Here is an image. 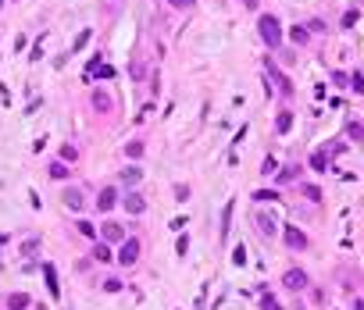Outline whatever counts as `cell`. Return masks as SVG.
I'll return each mask as SVG.
<instances>
[{
	"instance_id": "6da1fadb",
	"label": "cell",
	"mask_w": 364,
	"mask_h": 310,
	"mask_svg": "<svg viewBox=\"0 0 364 310\" xmlns=\"http://www.w3.org/2000/svg\"><path fill=\"white\" fill-rule=\"evenodd\" d=\"M257 29H261V40H264L268 47H278V43H282V25H278L275 15H261Z\"/></svg>"
},
{
	"instance_id": "7a4b0ae2",
	"label": "cell",
	"mask_w": 364,
	"mask_h": 310,
	"mask_svg": "<svg viewBox=\"0 0 364 310\" xmlns=\"http://www.w3.org/2000/svg\"><path fill=\"white\" fill-rule=\"evenodd\" d=\"M139 250H143V246H139V239H132V236H129V239H121V246H118V257H114V260H118L121 267H129V264H136V260H139Z\"/></svg>"
},
{
	"instance_id": "3957f363",
	"label": "cell",
	"mask_w": 364,
	"mask_h": 310,
	"mask_svg": "<svg viewBox=\"0 0 364 310\" xmlns=\"http://www.w3.org/2000/svg\"><path fill=\"white\" fill-rule=\"evenodd\" d=\"M264 71H268L271 79H275V86H278L282 93H286V96H293V82H289V75L282 71V68H278V64H275L271 57H264Z\"/></svg>"
},
{
	"instance_id": "277c9868",
	"label": "cell",
	"mask_w": 364,
	"mask_h": 310,
	"mask_svg": "<svg viewBox=\"0 0 364 310\" xmlns=\"http://www.w3.org/2000/svg\"><path fill=\"white\" fill-rule=\"evenodd\" d=\"M282 285H286L289 292H304V289H307V275H304L300 267H289L286 275H282Z\"/></svg>"
},
{
	"instance_id": "5b68a950",
	"label": "cell",
	"mask_w": 364,
	"mask_h": 310,
	"mask_svg": "<svg viewBox=\"0 0 364 310\" xmlns=\"http://www.w3.org/2000/svg\"><path fill=\"white\" fill-rule=\"evenodd\" d=\"M121 207H125L129 214H143L147 211V196H143V192H125V196H121Z\"/></svg>"
},
{
	"instance_id": "8992f818",
	"label": "cell",
	"mask_w": 364,
	"mask_h": 310,
	"mask_svg": "<svg viewBox=\"0 0 364 310\" xmlns=\"http://www.w3.org/2000/svg\"><path fill=\"white\" fill-rule=\"evenodd\" d=\"M100 236H104V243H121L125 239V228L118 221H107V225H100Z\"/></svg>"
},
{
	"instance_id": "52a82bcc",
	"label": "cell",
	"mask_w": 364,
	"mask_h": 310,
	"mask_svg": "<svg viewBox=\"0 0 364 310\" xmlns=\"http://www.w3.org/2000/svg\"><path fill=\"white\" fill-rule=\"evenodd\" d=\"M282 239H286V246H289V250H307V236H304L300 228H293V225L286 228V236H282Z\"/></svg>"
},
{
	"instance_id": "ba28073f",
	"label": "cell",
	"mask_w": 364,
	"mask_h": 310,
	"mask_svg": "<svg viewBox=\"0 0 364 310\" xmlns=\"http://www.w3.org/2000/svg\"><path fill=\"white\" fill-rule=\"evenodd\" d=\"M114 203H118V189H114V185L100 189V196H97V211H114Z\"/></svg>"
},
{
	"instance_id": "9c48e42d",
	"label": "cell",
	"mask_w": 364,
	"mask_h": 310,
	"mask_svg": "<svg viewBox=\"0 0 364 310\" xmlns=\"http://www.w3.org/2000/svg\"><path fill=\"white\" fill-rule=\"evenodd\" d=\"M64 207H68V211H83V207H86L83 189H64Z\"/></svg>"
},
{
	"instance_id": "30bf717a",
	"label": "cell",
	"mask_w": 364,
	"mask_h": 310,
	"mask_svg": "<svg viewBox=\"0 0 364 310\" xmlns=\"http://www.w3.org/2000/svg\"><path fill=\"white\" fill-rule=\"evenodd\" d=\"M43 278H47L50 296H61V285H57V267H54V264H43Z\"/></svg>"
},
{
	"instance_id": "8fae6325",
	"label": "cell",
	"mask_w": 364,
	"mask_h": 310,
	"mask_svg": "<svg viewBox=\"0 0 364 310\" xmlns=\"http://www.w3.org/2000/svg\"><path fill=\"white\" fill-rule=\"evenodd\" d=\"M93 260H97V264H111V260H114L111 246H107V243H97V246H93Z\"/></svg>"
},
{
	"instance_id": "7c38bea8",
	"label": "cell",
	"mask_w": 364,
	"mask_h": 310,
	"mask_svg": "<svg viewBox=\"0 0 364 310\" xmlns=\"http://www.w3.org/2000/svg\"><path fill=\"white\" fill-rule=\"evenodd\" d=\"M29 303H32V299H29L25 292H11V296H8V310H29Z\"/></svg>"
},
{
	"instance_id": "4fadbf2b",
	"label": "cell",
	"mask_w": 364,
	"mask_h": 310,
	"mask_svg": "<svg viewBox=\"0 0 364 310\" xmlns=\"http://www.w3.org/2000/svg\"><path fill=\"white\" fill-rule=\"evenodd\" d=\"M257 232H261L264 239L275 236V218H271V214H261V218H257Z\"/></svg>"
},
{
	"instance_id": "5bb4252c",
	"label": "cell",
	"mask_w": 364,
	"mask_h": 310,
	"mask_svg": "<svg viewBox=\"0 0 364 310\" xmlns=\"http://www.w3.org/2000/svg\"><path fill=\"white\" fill-rule=\"evenodd\" d=\"M293 129V111H278V118H275V132H289Z\"/></svg>"
},
{
	"instance_id": "9a60e30c",
	"label": "cell",
	"mask_w": 364,
	"mask_h": 310,
	"mask_svg": "<svg viewBox=\"0 0 364 310\" xmlns=\"http://www.w3.org/2000/svg\"><path fill=\"white\" fill-rule=\"evenodd\" d=\"M93 107H97L100 114H107V111H111V96H107L104 89H93Z\"/></svg>"
},
{
	"instance_id": "2e32d148",
	"label": "cell",
	"mask_w": 364,
	"mask_h": 310,
	"mask_svg": "<svg viewBox=\"0 0 364 310\" xmlns=\"http://www.w3.org/2000/svg\"><path fill=\"white\" fill-rule=\"evenodd\" d=\"M147 153V146H143V139H132V143H125V157H132V161H139Z\"/></svg>"
},
{
	"instance_id": "e0dca14e",
	"label": "cell",
	"mask_w": 364,
	"mask_h": 310,
	"mask_svg": "<svg viewBox=\"0 0 364 310\" xmlns=\"http://www.w3.org/2000/svg\"><path fill=\"white\" fill-rule=\"evenodd\" d=\"M297 175H300V168H297V164H286L282 171H275V182H282V185H286V182H293Z\"/></svg>"
},
{
	"instance_id": "ac0fdd59",
	"label": "cell",
	"mask_w": 364,
	"mask_h": 310,
	"mask_svg": "<svg viewBox=\"0 0 364 310\" xmlns=\"http://www.w3.org/2000/svg\"><path fill=\"white\" fill-rule=\"evenodd\" d=\"M311 168H314V171H329V153H325V150L311 153Z\"/></svg>"
},
{
	"instance_id": "d6986e66",
	"label": "cell",
	"mask_w": 364,
	"mask_h": 310,
	"mask_svg": "<svg viewBox=\"0 0 364 310\" xmlns=\"http://www.w3.org/2000/svg\"><path fill=\"white\" fill-rule=\"evenodd\" d=\"M143 178V168H136V164H129L125 171H121V182H125V185H136Z\"/></svg>"
},
{
	"instance_id": "ffe728a7",
	"label": "cell",
	"mask_w": 364,
	"mask_h": 310,
	"mask_svg": "<svg viewBox=\"0 0 364 310\" xmlns=\"http://www.w3.org/2000/svg\"><path fill=\"white\" fill-rule=\"evenodd\" d=\"M47 171H50V178H57V182H64V178H68V175H71V171H68V164H64V161H54V164H50V168H47Z\"/></svg>"
},
{
	"instance_id": "44dd1931",
	"label": "cell",
	"mask_w": 364,
	"mask_h": 310,
	"mask_svg": "<svg viewBox=\"0 0 364 310\" xmlns=\"http://www.w3.org/2000/svg\"><path fill=\"white\" fill-rule=\"evenodd\" d=\"M254 200H257V203H275V200H278V192H275V189H257V192H254Z\"/></svg>"
},
{
	"instance_id": "7402d4cb",
	"label": "cell",
	"mask_w": 364,
	"mask_h": 310,
	"mask_svg": "<svg viewBox=\"0 0 364 310\" xmlns=\"http://www.w3.org/2000/svg\"><path fill=\"white\" fill-rule=\"evenodd\" d=\"M346 136H350L353 143H364V125H357V122H350V125H346Z\"/></svg>"
},
{
	"instance_id": "603a6c76",
	"label": "cell",
	"mask_w": 364,
	"mask_h": 310,
	"mask_svg": "<svg viewBox=\"0 0 364 310\" xmlns=\"http://www.w3.org/2000/svg\"><path fill=\"white\" fill-rule=\"evenodd\" d=\"M61 161H64V164H71V161H79V150H75L71 143H64V146H61Z\"/></svg>"
},
{
	"instance_id": "cb8c5ba5",
	"label": "cell",
	"mask_w": 364,
	"mask_h": 310,
	"mask_svg": "<svg viewBox=\"0 0 364 310\" xmlns=\"http://www.w3.org/2000/svg\"><path fill=\"white\" fill-rule=\"evenodd\" d=\"M289 36H293V43H297V47H304V43L311 40V32H307V29H300V25H297V29L289 32Z\"/></svg>"
},
{
	"instance_id": "d4e9b609",
	"label": "cell",
	"mask_w": 364,
	"mask_h": 310,
	"mask_svg": "<svg viewBox=\"0 0 364 310\" xmlns=\"http://www.w3.org/2000/svg\"><path fill=\"white\" fill-rule=\"evenodd\" d=\"M75 228H79V236H86V239H93V236H97V228H93V221H79Z\"/></svg>"
},
{
	"instance_id": "484cf974",
	"label": "cell",
	"mask_w": 364,
	"mask_h": 310,
	"mask_svg": "<svg viewBox=\"0 0 364 310\" xmlns=\"http://www.w3.org/2000/svg\"><path fill=\"white\" fill-rule=\"evenodd\" d=\"M350 89H353V93H364V75H360V71L350 75Z\"/></svg>"
},
{
	"instance_id": "4316f807",
	"label": "cell",
	"mask_w": 364,
	"mask_h": 310,
	"mask_svg": "<svg viewBox=\"0 0 364 310\" xmlns=\"http://www.w3.org/2000/svg\"><path fill=\"white\" fill-rule=\"evenodd\" d=\"M229 221H232V203H229L225 214H222V239H229Z\"/></svg>"
},
{
	"instance_id": "83f0119b",
	"label": "cell",
	"mask_w": 364,
	"mask_h": 310,
	"mask_svg": "<svg viewBox=\"0 0 364 310\" xmlns=\"http://www.w3.org/2000/svg\"><path fill=\"white\" fill-rule=\"evenodd\" d=\"M261 310H282V306H278V299H275V296H268V292H264V296H261Z\"/></svg>"
},
{
	"instance_id": "f1b7e54d",
	"label": "cell",
	"mask_w": 364,
	"mask_h": 310,
	"mask_svg": "<svg viewBox=\"0 0 364 310\" xmlns=\"http://www.w3.org/2000/svg\"><path fill=\"white\" fill-rule=\"evenodd\" d=\"M304 196L314 200V203H321V189H318V185H304Z\"/></svg>"
},
{
	"instance_id": "f546056e",
	"label": "cell",
	"mask_w": 364,
	"mask_h": 310,
	"mask_svg": "<svg viewBox=\"0 0 364 310\" xmlns=\"http://www.w3.org/2000/svg\"><path fill=\"white\" fill-rule=\"evenodd\" d=\"M93 71L100 75V79H111V75H114V68H111V64H97ZM93 71H90V75H93Z\"/></svg>"
},
{
	"instance_id": "4dcf8cb0",
	"label": "cell",
	"mask_w": 364,
	"mask_h": 310,
	"mask_svg": "<svg viewBox=\"0 0 364 310\" xmlns=\"http://www.w3.org/2000/svg\"><path fill=\"white\" fill-rule=\"evenodd\" d=\"M261 171H264V175H275V157H271V153H268V157H264V164H261Z\"/></svg>"
},
{
	"instance_id": "1f68e13d",
	"label": "cell",
	"mask_w": 364,
	"mask_h": 310,
	"mask_svg": "<svg viewBox=\"0 0 364 310\" xmlns=\"http://www.w3.org/2000/svg\"><path fill=\"white\" fill-rule=\"evenodd\" d=\"M36 246H39V239H25V243H22V253L29 257V253H36Z\"/></svg>"
},
{
	"instance_id": "d6a6232c",
	"label": "cell",
	"mask_w": 364,
	"mask_h": 310,
	"mask_svg": "<svg viewBox=\"0 0 364 310\" xmlns=\"http://www.w3.org/2000/svg\"><path fill=\"white\" fill-rule=\"evenodd\" d=\"M104 289H107V292H121V278H107Z\"/></svg>"
},
{
	"instance_id": "836d02e7",
	"label": "cell",
	"mask_w": 364,
	"mask_h": 310,
	"mask_svg": "<svg viewBox=\"0 0 364 310\" xmlns=\"http://www.w3.org/2000/svg\"><path fill=\"white\" fill-rule=\"evenodd\" d=\"M186 250H189V239H186V236H179V243H175V253H179V257H182V253H186Z\"/></svg>"
},
{
	"instance_id": "e575fe53",
	"label": "cell",
	"mask_w": 364,
	"mask_h": 310,
	"mask_svg": "<svg viewBox=\"0 0 364 310\" xmlns=\"http://www.w3.org/2000/svg\"><path fill=\"white\" fill-rule=\"evenodd\" d=\"M168 4H172V8H179V11H189V8H193V0H168Z\"/></svg>"
},
{
	"instance_id": "d590c367",
	"label": "cell",
	"mask_w": 364,
	"mask_h": 310,
	"mask_svg": "<svg viewBox=\"0 0 364 310\" xmlns=\"http://www.w3.org/2000/svg\"><path fill=\"white\" fill-rule=\"evenodd\" d=\"M232 260H236V267H239V264H247V253H243V246H236V253H232Z\"/></svg>"
},
{
	"instance_id": "8d00e7d4",
	"label": "cell",
	"mask_w": 364,
	"mask_h": 310,
	"mask_svg": "<svg viewBox=\"0 0 364 310\" xmlns=\"http://www.w3.org/2000/svg\"><path fill=\"white\" fill-rule=\"evenodd\" d=\"M86 43H90V29H86V32H83V36H79V40H75V50H83Z\"/></svg>"
},
{
	"instance_id": "74e56055",
	"label": "cell",
	"mask_w": 364,
	"mask_h": 310,
	"mask_svg": "<svg viewBox=\"0 0 364 310\" xmlns=\"http://www.w3.org/2000/svg\"><path fill=\"white\" fill-rule=\"evenodd\" d=\"M243 4H247V8H250V11H254V8H257V4H261V0H243Z\"/></svg>"
},
{
	"instance_id": "f35d334b",
	"label": "cell",
	"mask_w": 364,
	"mask_h": 310,
	"mask_svg": "<svg viewBox=\"0 0 364 310\" xmlns=\"http://www.w3.org/2000/svg\"><path fill=\"white\" fill-rule=\"evenodd\" d=\"M353 310H364V303H360V299H353Z\"/></svg>"
},
{
	"instance_id": "ab89813d",
	"label": "cell",
	"mask_w": 364,
	"mask_h": 310,
	"mask_svg": "<svg viewBox=\"0 0 364 310\" xmlns=\"http://www.w3.org/2000/svg\"><path fill=\"white\" fill-rule=\"evenodd\" d=\"M0 8H4V0H0Z\"/></svg>"
}]
</instances>
